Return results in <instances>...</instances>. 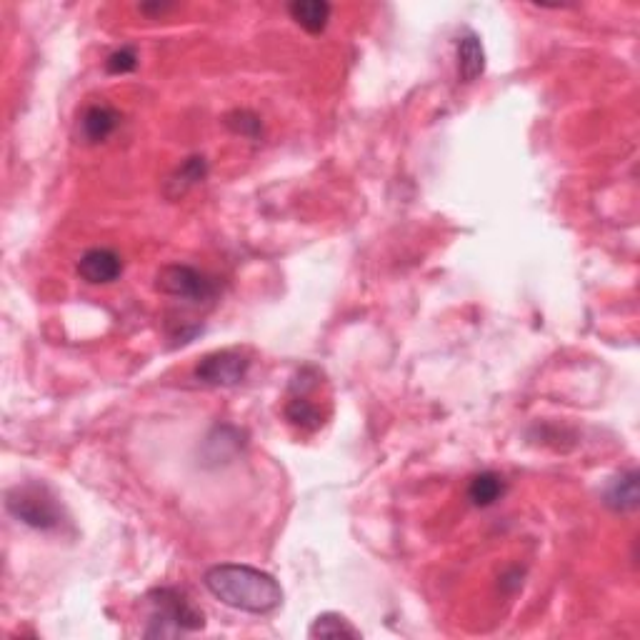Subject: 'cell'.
Segmentation results:
<instances>
[{
	"label": "cell",
	"instance_id": "obj_1",
	"mask_svg": "<svg viewBox=\"0 0 640 640\" xmlns=\"http://www.w3.org/2000/svg\"><path fill=\"white\" fill-rule=\"evenodd\" d=\"M203 583L215 600L233 610L268 615L283 605V588L265 570L245 563H220L205 570Z\"/></svg>",
	"mask_w": 640,
	"mask_h": 640
},
{
	"label": "cell",
	"instance_id": "obj_2",
	"mask_svg": "<svg viewBox=\"0 0 640 640\" xmlns=\"http://www.w3.org/2000/svg\"><path fill=\"white\" fill-rule=\"evenodd\" d=\"M148 600V628L145 638H178L205 628V618L178 588H155Z\"/></svg>",
	"mask_w": 640,
	"mask_h": 640
},
{
	"label": "cell",
	"instance_id": "obj_3",
	"mask_svg": "<svg viewBox=\"0 0 640 640\" xmlns=\"http://www.w3.org/2000/svg\"><path fill=\"white\" fill-rule=\"evenodd\" d=\"M5 510L18 523L40 530V533H53V530L63 528L65 523L63 505L43 483H23L10 488L5 493Z\"/></svg>",
	"mask_w": 640,
	"mask_h": 640
},
{
	"label": "cell",
	"instance_id": "obj_4",
	"mask_svg": "<svg viewBox=\"0 0 640 640\" xmlns=\"http://www.w3.org/2000/svg\"><path fill=\"white\" fill-rule=\"evenodd\" d=\"M155 290L163 295H170V298L188 300L193 305H205L218 295V283L208 273L193 268V265L173 263L158 270V275H155Z\"/></svg>",
	"mask_w": 640,
	"mask_h": 640
},
{
	"label": "cell",
	"instance_id": "obj_5",
	"mask_svg": "<svg viewBox=\"0 0 640 640\" xmlns=\"http://www.w3.org/2000/svg\"><path fill=\"white\" fill-rule=\"evenodd\" d=\"M250 363L253 360H250L248 350L243 348L215 350V353L200 358V363L193 370V378L200 385H208V388H230V385L243 383Z\"/></svg>",
	"mask_w": 640,
	"mask_h": 640
},
{
	"label": "cell",
	"instance_id": "obj_6",
	"mask_svg": "<svg viewBox=\"0 0 640 640\" xmlns=\"http://www.w3.org/2000/svg\"><path fill=\"white\" fill-rule=\"evenodd\" d=\"M310 388H313V383H308V378H305V370H300L298 378L290 383V393L293 395H290L288 405H285V420H288L293 428L305 430V433H310V430H318L320 423H323L320 408L308 400Z\"/></svg>",
	"mask_w": 640,
	"mask_h": 640
},
{
	"label": "cell",
	"instance_id": "obj_7",
	"mask_svg": "<svg viewBox=\"0 0 640 640\" xmlns=\"http://www.w3.org/2000/svg\"><path fill=\"white\" fill-rule=\"evenodd\" d=\"M78 275L90 285H108L123 275V260L110 248H90L80 255Z\"/></svg>",
	"mask_w": 640,
	"mask_h": 640
},
{
	"label": "cell",
	"instance_id": "obj_8",
	"mask_svg": "<svg viewBox=\"0 0 640 640\" xmlns=\"http://www.w3.org/2000/svg\"><path fill=\"white\" fill-rule=\"evenodd\" d=\"M603 503L608 505L613 513H633L640 503V488H638V470L630 468L615 475L603 490Z\"/></svg>",
	"mask_w": 640,
	"mask_h": 640
},
{
	"label": "cell",
	"instance_id": "obj_9",
	"mask_svg": "<svg viewBox=\"0 0 640 640\" xmlns=\"http://www.w3.org/2000/svg\"><path fill=\"white\" fill-rule=\"evenodd\" d=\"M118 123H120L118 110H113L110 105H90V108L83 113V118H80V125H78L80 140L88 145L103 143V140H108L110 135L115 133Z\"/></svg>",
	"mask_w": 640,
	"mask_h": 640
},
{
	"label": "cell",
	"instance_id": "obj_10",
	"mask_svg": "<svg viewBox=\"0 0 640 640\" xmlns=\"http://www.w3.org/2000/svg\"><path fill=\"white\" fill-rule=\"evenodd\" d=\"M455 58H458V78L463 83H473L485 70V50L480 43V35L473 30H465L455 43Z\"/></svg>",
	"mask_w": 640,
	"mask_h": 640
},
{
	"label": "cell",
	"instance_id": "obj_11",
	"mask_svg": "<svg viewBox=\"0 0 640 640\" xmlns=\"http://www.w3.org/2000/svg\"><path fill=\"white\" fill-rule=\"evenodd\" d=\"M205 175H208V160H205L203 155H190V158L183 160V163L175 168V173L165 180V195H168L170 200L183 198L193 185L203 183Z\"/></svg>",
	"mask_w": 640,
	"mask_h": 640
},
{
	"label": "cell",
	"instance_id": "obj_12",
	"mask_svg": "<svg viewBox=\"0 0 640 640\" xmlns=\"http://www.w3.org/2000/svg\"><path fill=\"white\" fill-rule=\"evenodd\" d=\"M290 18L295 20V25L305 30L310 35H320L330 23V3L325 0H295V3L288 5Z\"/></svg>",
	"mask_w": 640,
	"mask_h": 640
},
{
	"label": "cell",
	"instance_id": "obj_13",
	"mask_svg": "<svg viewBox=\"0 0 640 640\" xmlns=\"http://www.w3.org/2000/svg\"><path fill=\"white\" fill-rule=\"evenodd\" d=\"M508 485L493 470H485V473H478L468 485V500L475 505V508H490V505L498 503L505 495Z\"/></svg>",
	"mask_w": 640,
	"mask_h": 640
},
{
	"label": "cell",
	"instance_id": "obj_14",
	"mask_svg": "<svg viewBox=\"0 0 640 640\" xmlns=\"http://www.w3.org/2000/svg\"><path fill=\"white\" fill-rule=\"evenodd\" d=\"M310 638H360V630L340 613H323L310 623Z\"/></svg>",
	"mask_w": 640,
	"mask_h": 640
},
{
	"label": "cell",
	"instance_id": "obj_15",
	"mask_svg": "<svg viewBox=\"0 0 640 640\" xmlns=\"http://www.w3.org/2000/svg\"><path fill=\"white\" fill-rule=\"evenodd\" d=\"M225 125L233 130L235 135H243V138L258 140L263 135V123L255 113L250 110H233V113L225 115Z\"/></svg>",
	"mask_w": 640,
	"mask_h": 640
},
{
	"label": "cell",
	"instance_id": "obj_16",
	"mask_svg": "<svg viewBox=\"0 0 640 640\" xmlns=\"http://www.w3.org/2000/svg\"><path fill=\"white\" fill-rule=\"evenodd\" d=\"M138 68V53L133 48H120L113 50L105 60V70L110 75H125V73H133Z\"/></svg>",
	"mask_w": 640,
	"mask_h": 640
},
{
	"label": "cell",
	"instance_id": "obj_17",
	"mask_svg": "<svg viewBox=\"0 0 640 640\" xmlns=\"http://www.w3.org/2000/svg\"><path fill=\"white\" fill-rule=\"evenodd\" d=\"M165 10H173L170 3H143L140 5V13H148V15H163Z\"/></svg>",
	"mask_w": 640,
	"mask_h": 640
}]
</instances>
